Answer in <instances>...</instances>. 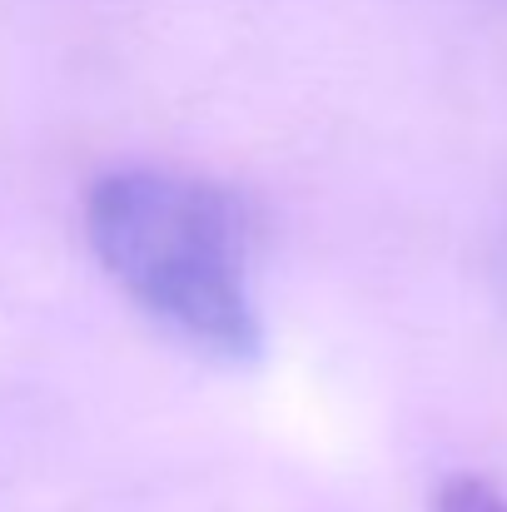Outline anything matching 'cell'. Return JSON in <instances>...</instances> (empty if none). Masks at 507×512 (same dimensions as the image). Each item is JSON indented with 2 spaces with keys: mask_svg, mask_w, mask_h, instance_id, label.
<instances>
[{
  "mask_svg": "<svg viewBox=\"0 0 507 512\" xmlns=\"http://www.w3.org/2000/svg\"><path fill=\"white\" fill-rule=\"evenodd\" d=\"M85 239L100 269L169 334L229 363L259 358L244 219L224 189L169 170H115L85 194Z\"/></svg>",
  "mask_w": 507,
  "mask_h": 512,
  "instance_id": "1",
  "label": "cell"
},
{
  "mask_svg": "<svg viewBox=\"0 0 507 512\" xmlns=\"http://www.w3.org/2000/svg\"><path fill=\"white\" fill-rule=\"evenodd\" d=\"M438 512H507V498L483 478H448L438 488Z\"/></svg>",
  "mask_w": 507,
  "mask_h": 512,
  "instance_id": "2",
  "label": "cell"
}]
</instances>
